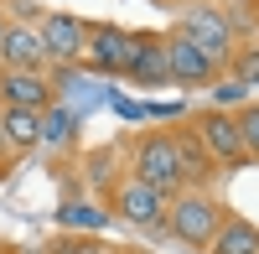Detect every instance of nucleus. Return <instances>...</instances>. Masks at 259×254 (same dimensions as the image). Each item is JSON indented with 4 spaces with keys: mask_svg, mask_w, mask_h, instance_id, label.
<instances>
[{
    "mask_svg": "<svg viewBox=\"0 0 259 254\" xmlns=\"http://www.w3.org/2000/svg\"><path fill=\"white\" fill-rule=\"evenodd\" d=\"M150 6H171V11H177V6H182V0H150Z\"/></svg>",
    "mask_w": 259,
    "mask_h": 254,
    "instance_id": "obj_20",
    "label": "nucleus"
},
{
    "mask_svg": "<svg viewBox=\"0 0 259 254\" xmlns=\"http://www.w3.org/2000/svg\"><path fill=\"white\" fill-rule=\"evenodd\" d=\"M99 197H104V207H109V218L140 228V234H161V218H166V202H171L166 192L145 187L140 177H130V172H119Z\"/></svg>",
    "mask_w": 259,
    "mask_h": 254,
    "instance_id": "obj_4",
    "label": "nucleus"
},
{
    "mask_svg": "<svg viewBox=\"0 0 259 254\" xmlns=\"http://www.w3.org/2000/svg\"><path fill=\"white\" fill-rule=\"evenodd\" d=\"M0 6H6V0H0Z\"/></svg>",
    "mask_w": 259,
    "mask_h": 254,
    "instance_id": "obj_22",
    "label": "nucleus"
},
{
    "mask_svg": "<svg viewBox=\"0 0 259 254\" xmlns=\"http://www.w3.org/2000/svg\"><path fill=\"white\" fill-rule=\"evenodd\" d=\"M73 130H78V114H73V109H62V99H57L52 109L41 114V145H68Z\"/></svg>",
    "mask_w": 259,
    "mask_h": 254,
    "instance_id": "obj_16",
    "label": "nucleus"
},
{
    "mask_svg": "<svg viewBox=\"0 0 259 254\" xmlns=\"http://www.w3.org/2000/svg\"><path fill=\"white\" fill-rule=\"evenodd\" d=\"M6 26H11V11H6V6H0V36H6Z\"/></svg>",
    "mask_w": 259,
    "mask_h": 254,
    "instance_id": "obj_19",
    "label": "nucleus"
},
{
    "mask_svg": "<svg viewBox=\"0 0 259 254\" xmlns=\"http://www.w3.org/2000/svg\"><path fill=\"white\" fill-rule=\"evenodd\" d=\"M171 26H177L182 36H192L212 62H223V68L233 62V52H239V31H233V21L223 16L218 0H182Z\"/></svg>",
    "mask_w": 259,
    "mask_h": 254,
    "instance_id": "obj_3",
    "label": "nucleus"
},
{
    "mask_svg": "<svg viewBox=\"0 0 259 254\" xmlns=\"http://www.w3.org/2000/svg\"><path fill=\"white\" fill-rule=\"evenodd\" d=\"M187 119H192V130H197V140L207 145V156L218 161V172H244V166H249L244 135H239V124H233V109L202 104V109H192Z\"/></svg>",
    "mask_w": 259,
    "mask_h": 254,
    "instance_id": "obj_6",
    "label": "nucleus"
},
{
    "mask_svg": "<svg viewBox=\"0 0 259 254\" xmlns=\"http://www.w3.org/2000/svg\"><path fill=\"white\" fill-rule=\"evenodd\" d=\"M233 124H239V135H244L249 166H259V99H244V104H233Z\"/></svg>",
    "mask_w": 259,
    "mask_h": 254,
    "instance_id": "obj_17",
    "label": "nucleus"
},
{
    "mask_svg": "<svg viewBox=\"0 0 259 254\" xmlns=\"http://www.w3.org/2000/svg\"><path fill=\"white\" fill-rule=\"evenodd\" d=\"M166 68H171V83L177 89H207V83L228 78L223 62H212L192 36H182L177 26H166Z\"/></svg>",
    "mask_w": 259,
    "mask_h": 254,
    "instance_id": "obj_7",
    "label": "nucleus"
},
{
    "mask_svg": "<svg viewBox=\"0 0 259 254\" xmlns=\"http://www.w3.org/2000/svg\"><path fill=\"white\" fill-rule=\"evenodd\" d=\"M166 135H171V151H177V177H182V187H212V182L223 177L218 161L207 156V145L197 140V130H192V119L166 124Z\"/></svg>",
    "mask_w": 259,
    "mask_h": 254,
    "instance_id": "obj_9",
    "label": "nucleus"
},
{
    "mask_svg": "<svg viewBox=\"0 0 259 254\" xmlns=\"http://www.w3.org/2000/svg\"><path fill=\"white\" fill-rule=\"evenodd\" d=\"M36 254H109V239H99V234H83V228H68V234L47 239Z\"/></svg>",
    "mask_w": 259,
    "mask_h": 254,
    "instance_id": "obj_15",
    "label": "nucleus"
},
{
    "mask_svg": "<svg viewBox=\"0 0 259 254\" xmlns=\"http://www.w3.org/2000/svg\"><path fill=\"white\" fill-rule=\"evenodd\" d=\"M0 177H11V166H0Z\"/></svg>",
    "mask_w": 259,
    "mask_h": 254,
    "instance_id": "obj_21",
    "label": "nucleus"
},
{
    "mask_svg": "<svg viewBox=\"0 0 259 254\" xmlns=\"http://www.w3.org/2000/svg\"><path fill=\"white\" fill-rule=\"evenodd\" d=\"M31 26L41 36V47H47L52 68H73V62H78L83 36H89V16H78V11H41Z\"/></svg>",
    "mask_w": 259,
    "mask_h": 254,
    "instance_id": "obj_8",
    "label": "nucleus"
},
{
    "mask_svg": "<svg viewBox=\"0 0 259 254\" xmlns=\"http://www.w3.org/2000/svg\"><path fill=\"white\" fill-rule=\"evenodd\" d=\"M0 68H16V73H52V57L41 47V36L31 21H11L6 36H0Z\"/></svg>",
    "mask_w": 259,
    "mask_h": 254,
    "instance_id": "obj_12",
    "label": "nucleus"
},
{
    "mask_svg": "<svg viewBox=\"0 0 259 254\" xmlns=\"http://www.w3.org/2000/svg\"><path fill=\"white\" fill-rule=\"evenodd\" d=\"M228 218V202L212 192V187H182L177 197L166 202V218H161V234H171L177 244L187 249H207L212 234H218V223Z\"/></svg>",
    "mask_w": 259,
    "mask_h": 254,
    "instance_id": "obj_1",
    "label": "nucleus"
},
{
    "mask_svg": "<svg viewBox=\"0 0 259 254\" xmlns=\"http://www.w3.org/2000/svg\"><path fill=\"white\" fill-rule=\"evenodd\" d=\"M0 135H6L16 161L26 151H41V114H31V109H0Z\"/></svg>",
    "mask_w": 259,
    "mask_h": 254,
    "instance_id": "obj_14",
    "label": "nucleus"
},
{
    "mask_svg": "<svg viewBox=\"0 0 259 254\" xmlns=\"http://www.w3.org/2000/svg\"><path fill=\"white\" fill-rule=\"evenodd\" d=\"M124 83H135V89H166V83H171L166 31H150V26L135 31V57H130V68H124Z\"/></svg>",
    "mask_w": 259,
    "mask_h": 254,
    "instance_id": "obj_11",
    "label": "nucleus"
},
{
    "mask_svg": "<svg viewBox=\"0 0 259 254\" xmlns=\"http://www.w3.org/2000/svg\"><path fill=\"white\" fill-rule=\"evenodd\" d=\"M202 254H259V223L228 207V218L218 223V234H212V244Z\"/></svg>",
    "mask_w": 259,
    "mask_h": 254,
    "instance_id": "obj_13",
    "label": "nucleus"
},
{
    "mask_svg": "<svg viewBox=\"0 0 259 254\" xmlns=\"http://www.w3.org/2000/svg\"><path fill=\"white\" fill-rule=\"evenodd\" d=\"M130 57H135V31L119 26V21H89V36H83V52L73 68L94 73V78H124Z\"/></svg>",
    "mask_w": 259,
    "mask_h": 254,
    "instance_id": "obj_5",
    "label": "nucleus"
},
{
    "mask_svg": "<svg viewBox=\"0 0 259 254\" xmlns=\"http://www.w3.org/2000/svg\"><path fill=\"white\" fill-rule=\"evenodd\" d=\"M124 172L140 177L145 187L177 197L182 192V177H177V151H171V135L166 124H150V130H135L124 135Z\"/></svg>",
    "mask_w": 259,
    "mask_h": 254,
    "instance_id": "obj_2",
    "label": "nucleus"
},
{
    "mask_svg": "<svg viewBox=\"0 0 259 254\" xmlns=\"http://www.w3.org/2000/svg\"><path fill=\"white\" fill-rule=\"evenodd\" d=\"M0 254H26V249H21V244H6V239H0Z\"/></svg>",
    "mask_w": 259,
    "mask_h": 254,
    "instance_id": "obj_18",
    "label": "nucleus"
},
{
    "mask_svg": "<svg viewBox=\"0 0 259 254\" xmlns=\"http://www.w3.org/2000/svg\"><path fill=\"white\" fill-rule=\"evenodd\" d=\"M52 104H57V78H52V73H16V68H0V109L47 114Z\"/></svg>",
    "mask_w": 259,
    "mask_h": 254,
    "instance_id": "obj_10",
    "label": "nucleus"
}]
</instances>
